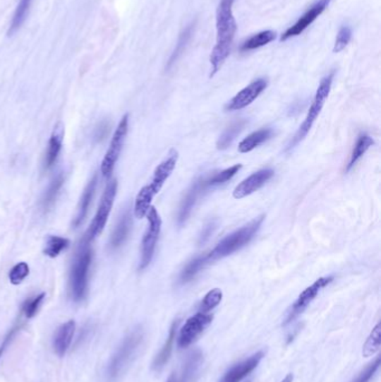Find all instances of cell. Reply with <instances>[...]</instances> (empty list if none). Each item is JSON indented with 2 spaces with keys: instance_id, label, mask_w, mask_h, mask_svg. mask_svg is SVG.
I'll use <instances>...</instances> for the list:
<instances>
[{
  "instance_id": "cell-39",
  "label": "cell",
  "mask_w": 381,
  "mask_h": 382,
  "mask_svg": "<svg viewBox=\"0 0 381 382\" xmlns=\"http://www.w3.org/2000/svg\"><path fill=\"white\" fill-rule=\"evenodd\" d=\"M248 382H250V381H248Z\"/></svg>"
},
{
  "instance_id": "cell-29",
  "label": "cell",
  "mask_w": 381,
  "mask_h": 382,
  "mask_svg": "<svg viewBox=\"0 0 381 382\" xmlns=\"http://www.w3.org/2000/svg\"><path fill=\"white\" fill-rule=\"evenodd\" d=\"M381 347V324H377L363 345V354L365 358L376 354Z\"/></svg>"
},
{
  "instance_id": "cell-11",
  "label": "cell",
  "mask_w": 381,
  "mask_h": 382,
  "mask_svg": "<svg viewBox=\"0 0 381 382\" xmlns=\"http://www.w3.org/2000/svg\"><path fill=\"white\" fill-rule=\"evenodd\" d=\"M212 318L214 316L210 313L198 312L186 321V323L180 329L178 347L185 349L193 345L199 335L212 324Z\"/></svg>"
},
{
  "instance_id": "cell-14",
  "label": "cell",
  "mask_w": 381,
  "mask_h": 382,
  "mask_svg": "<svg viewBox=\"0 0 381 382\" xmlns=\"http://www.w3.org/2000/svg\"><path fill=\"white\" fill-rule=\"evenodd\" d=\"M273 176V169H262V170L254 172L236 186L233 191V197L235 199H243L247 196L256 193L258 190L265 185L266 182L271 180Z\"/></svg>"
},
{
  "instance_id": "cell-19",
  "label": "cell",
  "mask_w": 381,
  "mask_h": 382,
  "mask_svg": "<svg viewBox=\"0 0 381 382\" xmlns=\"http://www.w3.org/2000/svg\"><path fill=\"white\" fill-rule=\"evenodd\" d=\"M178 321L172 323L171 328L169 330V335L167 338L166 342L162 347L160 352L157 354L156 359L153 360L152 369L155 371H160V370L166 366L167 362L169 361L171 357L172 349H174V342H175L176 333H177Z\"/></svg>"
},
{
  "instance_id": "cell-1",
  "label": "cell",
  "mask_w": 381,
  "mask_h": 382,
  "mask_svg": "<svg viewBox=\"0 0 381 382\" xmlns=\"http://www.w3.org/2000/svg\"><path fill=\"white\" fill-rule=\"evenodd\" d=\"M234 0H220L216 13V44L210 55L212 78L222 68L226 59H229L234 38L237 30L236 19L233 13Z\"/></svg>"
},
{
  "instance_id": "cell-21",
  "label": "cell",
  "mask_w": 381,
  "mask_h": 382,
  "mask_svg": "<svg viewBox=\"0 0 381 382\" xmlns=\"http://www.w3.org/2000/svg\"><path fill=\"white\" fill-rule=\"evenodd\" d=\"M131 215H130V211L126 210L119 220L111 236L110 244L112 249H119L126 241L131 229Z\"/></svg>"
},
{
  "instance_id": "cell-38",
  "label": "cell",
  "mask_w": 381,
  "mask_h": 382,
  "mask_svg": "<svg viewBox=\"0 0 381 382\" xmlns=\"http://www.w3.org/2000/svg\"><path fill=\"white\" fill-rule=\"evenodd\" d=\"M167 382H179V380H178V378L176 377V374H172V376H170L169 379H168V381Z\"/></svg>"
},
{
  "instance_id": "cell-35",
  "label": "cell",
  "mask_w": 381,
  "mask_h": 382,
  "mask_svg": "<svg viewBox=\"0 0 381 382\" xmlns=\"http://www.w3.org/2000/svg\"><path fill=\"white\" fill-rule=\"evenodd\" d=\"M380 357H377L375 359L373 362H371L370 364H368L367 368L363 370L358 374L357 377L354 378L351 382H369L371 380V378L376 374V372L379 370V366H380Z\"/></svg>"
},
{
  "instance_id": "cell-24",
  "label": "cell",
  "mask_w": 381,
  "mask_h": 382,
  "mask_svg": "<svg viewBox=\"0 0 381 382\" xmlns=\"http://www.w3.org/2000/svg\"><path fill=\"white\" fill-rule=\"evenodd\" d=\"M32 0H19L18 6L15 11L14 16L11 19L9 27L8 36L14 35L15 32L23 26L25 20L28 18V11L32 6Z\"/></svg>"
},
{
  "instance_id": "cell-6",
  "label": "cell",
  "mask_w": 381,
  "mask_h": 382,
  "mask_svg": "<svg viewBox=\"0 0 381 382\" xmlns=\"http://www.w3.org/2000/svg\"><path fill=\"white\" fill-rule=\"evenodd\" d=\"M143 341V331L141 329H135L123 340V342L119 347L116 352L113 354L110 364L108 366V379H118L119 376L123 372L130 361L133 359L138 349Z\"/></svg>"
},
{
  "instance_id": "cell-25",
  "label": "cell",
  "mask_w": 381,
  "mask_h": 382,
  "mask_svg": "<svg viewBox=\"0 0 381 382\" xmlns=\"http://www.w3.org/2000/svg\"><path fill=\"white\" fill-rule=\"evenodd\" d=\"M68 246H70V241H68V238L59 237V236H49L46 239L44 254L46 256L51 257V258H55Z\"/></svg>"
},
{
  "instance_id": "cell-16",
  "label": "cell",
  "mask_w": 381,
  "mask_h": 382,
  "mask_svg": "<svg viewBox=\"0 0 381 382\" xmlns=\"http://www.w3.org/2000/svg\"><path fill=\"white\" fill-rule=\"evenodd\" d=\"M75 329V321L73 320L68 321L57 329L53 340V347L57 356L64 357L66 354L74 338Z\"/></svg>"
},
{
  "instance_id": "cell-4",
  "label": "cell",
  "mask_w": 381,
  "mask_h": 382,
  "mask_svg": "<svg viewBox=\"0 0 381 382\" xmlns=\"http://www.w3.org/2000/svg\"><path fill=\"white\" fill-rule=\"evenodd\" d=\"M92 258H93V253L90 247V241L84 238L76 251L75 258L73 261L72 268H71L70 278H68L71 297L75 302L83 301L87 292Z\"/></svg>"
},
{
  "instance_id": "cell-37",
  "label": "cell",
  "mask_w": 381,
  "mask_h": 382,
  "mask_svg": "<svg viewBox=\"0 0 381 382\" xmlns=\"http://www.w3.org/2000/svg\"><path fill=\"white\" fill-rule=\"evenodd\" d=\"M293 379H294V377H293V374H287L286 377H285L284 379H283L281 382H293Z\"/></svg>"
},
{
  "instance_id": "cell-10",
  "label": "cell",
  "mask_w": 381,
  "mask_h": 382,
  "mask_svg": "<svg viewBox=\"0 0 381 382\" xmlns=\"http://www.w3.org/2000/svg\"><path fill=\"white\" fill-rule=\"evenodd\" d=\"M333 276H325V277L318 278L317 281L314 282L309 287H306L296 299V302L293 303L290 311L287 313L286 318H285L284 326L292 323L293 321L296 320L300 314L304 312L308 306L313 302L314 299L319 295L320 292L322 291L325 287H327L329 284L332 283Z\"/></svg>"
},
{
  "instance_id": "cell-22",
  "label": "cell",
  "mask_w": 381,
  "mask_h": 382,
  "mask_svg": "<svg viewBox=\"0 0 381 382\" xmlns=\"http://www.w3.org/2000/svg\"><path fill=\"white\" fill-rule=\"evenodd\" d=\"M373 145H375V140L369 134H359L357 142H356V145L352 149L351 155H350L349 162L346 165V172H350L356 166V163L363 158L368 150L370 149V147H373Z\"/></svg>"
},
{
  "instance_id": "cell-9",
  "label": "cell",
  "mask_w": 381,
  "mask_h": 382,
  "mask_svg": "<svg viewBox=\"0 0 381 382\" xmlns=\"http://www.w3.org/2000/svg\"><path fill=\"white\" fill-rule=\"evenodd\" d=\"M128 131H129V114H126L123 115L118 128L116 129L112 140H111L110 147H109L102 163H101V172L103 176L110 177L112 174L113 169L116 167L119 157L121 155L122 149H123Z\"/></svg>"
},
{
  "instance_id": "cell-28",
  "label": "cell",
  "mask_w": 381,
  "mask_h": 382,
  "mask_svg": "<svg viewBox=\"0 0 381 382\" xmlns=\"http://www.w3.org/2000/svg\"><path fill=\"white\" fill-rule=\"evenodd\" d=\"M193 28H195V23H191V24H189L188 26L186 27L183 32L180 34L175 51L171 54L169 63H168V67H171L172 64H175V63L177 62V59H179L180 55L185 52L186 47H187L189 40H190L191 35H193Z\"/></svg>"
},
{
  "instance_id": "cell-15",
  "label": "cell",
  "mask_w": 381,
  "mask_h": 382,
  "mask_svg": "<svg viewBox=\"0 0 381 382\" xmlns=\"http://www.w3.org/2000/svg\"><path fill=\"white\" fill-rule=\"evenodd\" d=\"M263 351L253 354L250 358H247L246 360L238 362V364H234L229 371L224 374L223 378L219 380V382H241L243 379L252 374L254 370L258 368L260 361L263 359Z\"/></svg>"
},
{
  "instance_id": "cell-33",
  "label": "cell",
  "mask_w": 381,
  "mask_h": 382,
  "mask_svg": "<svg viewBox=\"0 0 381 382\" xmlns=\"http://www.w3.org/2000/svg\"><path fill=\"white\" fill-rule=\"evenodd\" d=\"M28 275H30V266L28 263L20 262L9 270L8 277L13 285H19Z\"/></svg>"
},
{
  "instance_id": "cell-23",
  "label": "cell",
  "mask_w": 381,
  "mask_h": 382,
  "mask_svg": "<svg viewBox=\"0 0 381 382\" xmlns=\"http://www.w3.org/2000/svg\"><path fill=\"white\" fill-rule=\"evenodd\" d=\"M277 32L274 30H263V32H258L243 43L241 51H254V49H260L273 42L277 38Z\"/></svg>"
},
{
  "instance_id": "cell-20",
  "label": "cell",
  "mask_w": 381,
  "mask_h": 382,
  "mask_svg": "<svg viewBox=\"0 0 381 382\" xmlns=\"http://www.w3.org/2000/svg\"><path fill=\"white\" fill-rule=\"evenodd\" d=\"M273 136V130L270 128L260 129L258 131L253 132L247 136L244 140L239 142L238 151L241 153H248L256 148L263 145L264 142L271 139Z\"/></svg>"
},
{
  "instance_id": "cell-5",
  "label": "cell",
  "mask_w": 381,
  "mask_h": 382,
  "mask_svg": "<svg viewBox=\"0 0 381 382\" xmlns=\"http://www.w3.org/2000/svg\"><path fill=\"white\" fill-rule=\"evenodd\" d=\"M333 78H334V72H331L330 74H327V76L321 80L320 82L319 88H318L317 93L314 97L313 101H312L311 107H310L308 114H306V119L298 128V132L291 141L289 149L298 145V142L306 138V134L309 133L312 126H313L314 122L317 121L318 117L322 111L323 107H325V101H327L329 94H330L331 88H332Z\"/></svg>"
},
{
  "instance_id": "cell-32",
  "label": "cell",
  "mask_w": 381,
  "mask_h": 382,
  "mask_svg": "<svg viewBox=\"0 0 381 382\" xmlns=\"http://www.w3.org/2000/svg\"><path fill=\"white\" fill-rule=\"evenodd\" d=\"M243 126H244V122H237V124H233L231 128L227 129L224 132L223 136H220L219 140H218V149L224 150L229 148L234 139L236 138L237 134L242 131Z\"/></svg>"
},
{
  "instance_id": "cell-7",
  "label": "cell",
  "mask_w": 381,
  "mask_h": 382,
  "mask_svg": "<svg viewBox=\"0 0 381 382\" xmlns=\"http://www.w3.org/2000/svg\"><path fill=\"white\" fill-rule=\"evenodd\" d=\"M148 220V227L143 235V241H141V258H140V270H145L148 268L150 263L152 262L153 255L156 251L157 243H158L159 236L162 232V220L159 215L158 210L155 207L151 206L147 214Z\"/></svg>"
},
{
  "instance_id": "cell-36",
  "label": "cell",
  "mask_w": 381,
  "mask_h": 382,
  "mask_svg": "<svg viewBox=\"0 0 381 382\" xmlns=\"http://www.w3.org/2000/svg\"><path fill=\"white\" fill-rule=\"evenodd\" d=\"M20 329V326H16L13 328V329L9 330L8 333L6 334V337L4 338L3 342L0 345V358L3 357L4 353H5L6 349L8 347V345H11V341L14 340L15 335H16L18 330Z\"/></svg>"
},
{
  "instance_id": "cell-18",
  "label": "cell",
  "mask_w": 381,
  "mask_h": 382,
  "mask_svg": "<svg viewBox=\"0 0 381 382\" xmlns=\"http://www.w3.org/2000/svg\"><path fill=\"white\" fill-rule=\"evenodd\" d=\"M97 185V176L95 174L92 178L91 181L86 186L83 195H82L81 201H80V205L78 207V215H76L75 220H74V226L75 227H78L84 222V220H85L86 215L89 213L92 201H93V197H95Z\"/></svg>"
},
{
  "instance_id": "cell-30",
  "label": "cell",
  "mask_w": 381,
  "mask_h": 382,
  "mask_svg": "<svg viewBox=\"0 0 381 382\" xmlns=\"http://www.w3.org/2000/svg\"><path fill=\"white\" fill-rule=\"evenodd\" d=\"M223 299V292L219 289L210 290L204 299H202V303L199 305L198 312L210 313V311L214 310L216 306L219 305Z\"/></svg>"
},
{
  "instance_id": "cell-17",
  "label": "cell",
  "mask_w": 381,
  "mask_h": 382,
  "mask_svg": "<svg viewBox=\"0 0 381 382\" xmlns=\"http://www.w3.org/2000/svg\"><path fill=\"white\" fill-rule=\"evenodd\" d=\"M63 140H64V126L59 124L55 126L54 131L49 138V149L46 153L45 162H44V168L46 170H49L56 162L59 153L62 150Z\"/></svg>"
},
{
  "instance_id": "cell-34",
  "label": "cell",
  "mask_w": 381,
  "mask_h": 382,
  "mask_svg": "<svg viewBox=\"0 0 381 382\" xmlns=\"http://www.w3.org/2000/svg\"><path fill=\"white\" fill-rule=\"evenodd\" d=\"M351 37V28H350L349 26H346V25L341 26V28L338 32V35H337L336 43H334L333 52H334V53H340L341 51H344L346 46H348V44L350 43Z\"/></svg>"
},
{
  "instance_id": "cell-8",
  "label": "cell",
  "mask_w": 381,
  "mask_h": 382,
  "mask_svg": "<svg viewBox=\"0 0 381 382\" xmlns=\"http://www.w3.org/2000/svg\"><path fill=\"white\" fill-rule=\"evenodd\" d=\"M116 191H118V182H116V180H111L108 186L105 187L104 193H103L102 198L99 201L97 214H95V218L92 220L89 230H87V233H86L85 237H84L86 241H92L97 236L102 233L105 225L108 222L111 210H112Z\"/></svg>"
},
{
  "instance_id": "cell-27",
  "label": "cell",
  "mask_w": 381,
  "mask_h": 382,
  "mask_svg": "<svg viewBox=\"0 0 381 382\" xmlns=\"http://www.w3.org/2000/svg\"><path fill=\"white\" fill-rule=\"evenodd\" d=\"M207 265L210 264H208L206 258H205V255L193 258L191 262L187 264V266L183 268V272L180 274V281H181V283H188L193 278H195V276L198 273H200V270H204Z\"/></svg>"
},
{
  "instance_id": "cell-13",
  "label": "cell",
  "mask_w": 381,
  "mask_h": 382,
  "mask_svg": "<svg viewBox=\"0 0 381 382\" xmlns=\"http://www.w3.org/2000/svg\"><path fill=\"white\" fill-rule=\"evenodd\" d=\"M267 88V80L265 78H258L254 80L250 85H247L246 88H243L242 91H239L238 93L231 100V101L226 105V111H239L248 105H252L253 102L255 101L260 94L265 91V88Z\"/></svg>"
},
{
  "instance_id": "cell-26",
  "label": "cell",
  "mask_w": 381,
  "mask_h": 382,
  "mask_svg": "<svg viewBox=\"0 0 381 382\" xmlns=\"http://www.w3.org/2000/svg\"><path fill=\"white\" fill-rule=\"evenodd\" d=\"M63 184H64V176L62 174H57L54 179L52 180L49 188L44 193L43 199H42V206L45 210L53 206V203H55L57 196H59V190L63 187Z\"/></svg>"
},
{
  "instance_id": "cell-12",
  "label": "cell",
  "mask_w": 381,
  "mask_h": 382,
  "mask_svg": "<svg viewBox=\"0 0 381 382\" xmlns=\"http://www.w3.org/2000/svg\"><path fill=\"white\" fill-rule=\"evenodd\" d=\"M331 0H318L313 5L310 7L302 16L298 18V22L293 26L289 27L282 36H281V42L290 40V38L296 37L301 35L304 30L312 24V23L318 18V17L327 9V6L330 4Z\"/></svg>"
},
{
  "instance_id": "cell-3",
  "label": "cell",
  "mask_w": 381,
  "mask_h": 382,
  "mask_svg": "<svg viewBox=\"0 0 381 382\" xmlns=\"http://www.w3.org/2000/svg\"><path fill=\"white\" fill-rule=\"evenodd\" d=\"M263 222L264 216L262 215L239 229L235 230L234 233L224 237L210 253L205 255L208 264H212L218 259L225 258L246 246L247 244H250L253 238L255 237Z\"/></svg>"
},
{
  "instance_id": "cell-31",
  "label": "cell",
  "mask_w": 381,
  "mask_h": 382,
  "mask_svg": "<svg viewBox=\"0 0 381 382\" xmlns=\"http://www.w3.org/2000/svg\"><path fill=\"white\" fill-rule=\"evenodd\" d=\"M45 299V293L36 295L26 299L22 306V312L26 318H32L37 314L38 310L41 308L42 303Z\"/></svg>"
},
{
  "instance_id": "cell-2",
  "label": "cell",
  "mask_w": 381,
  "mask_h": 382,
  "mask_svg": "<svg viewBox=\"0 0 381 382\" xmlns=\"http://www.w3.org/2000/svg\"><path fill=\"white\" fill-rule=\"evenodd\" d=\"M177 161L178 153L175 149H172L169 155L157 167L150 184L140 190L135 203V216L138 220H143L147 216L153 198L158 195L159 191L164 187V182L169 179L172 172L175 170Z\"/></svg>"
}]
</instances>
